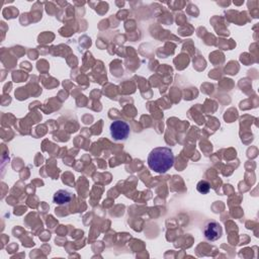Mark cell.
<instances>
[{"label": "cell", "instance_id": "cell-4", "mask_svg": "<svg viewBox=\"0 0 259 259\" xmlns=\"http://www.w3.org/2000/svg\"><path fill=\"white\" fill-rule=\"evenodd\" d=\"M72 199H73V193L67 189H59L53 196V202L58 206L67 205L72 201Z\"/></svg>", "mask_w": 259, "mask_h": 259}, {"label": "cell", "instance_id": "cell-3", "mask_svg": "<svg viewBox=\"0 0 259 259\" xmlns=\"http://www.w3.org/2000/svg\"><path fill=\"white\" fill-rule=\"evenodd\" d=\"M223 229L222 226L216 221H209L204 227L205 238L209 241H217L222 237Z\"/></svg>", "mask_w": 259, "mask_h": 259}, {"label": "cell", "instance_id": "cell-2", "mask_svg": "<svg viewBox=\"0 0 259 259\" xmlns=\"http://www.w3.org/2000/svg\"><path fill=\"white\" fill-rule=\"evenodd\" d=\"M109 132L114 141H124L130 135V125L122 119H116L110 123Z\"/></svg>", "mask_w": 259, "mask_h": 259}, {"label": "cell", "instance_id": "cell-5", "mask_svg": "<svg viewBox=\"0 0 259 259\" xmlns=\"http://www.w3.org/2000/svg\"><path fill=\"white\" fill-rule=\"evenodd\" d=\"M197 189L200 193L203 195H208L211 190V184L209 183V181L207 180H201L198 184H197Z\"/></svg>", "mask_w": 259, "mask_h": 259}, {"label": "cell", "instance_id": "cell-1", "mask_svg": "<svg viewBox=\"0 0 259 259\" xmlns=\"http://www.w3.org/2000/svg\"><path fill=\"white\" fill-rule=\"evenodd\" d=\"M174 154L170 148L157 147L148 155V166L151 170L163 174L174 165Z\"/></svg>", "mask_w": 259, "mask_h": 259}]
</instances>
